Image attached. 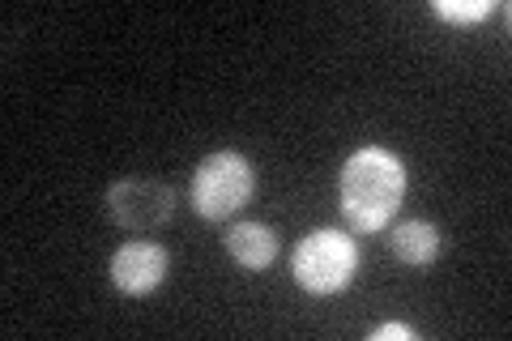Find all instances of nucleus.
I'll use <instances>...</instances> for the list:
<instances>
[{
    "instance_id": "obj_1",
    "label": "nucleus",
    "mask_w": 512,
    "mask_h": 341,
    "mask_svg": "<svg viewBox=\"0 0 512 341\" xmlns=\"http://www.w3.org/2000/svg\"><path fill=\"white\" fill-rule=\"evenodd\" d=\"M406 192V171L397 154L367 145V150L350 154L342 167V214L355 231H380L397 214Z\"/></svg>"
},
{
    "instance_id": "obj_2",
    "label": "nucleus",
    "mask_w": 512,
    "mask_h": 341,
    "mask_svg": "<svg viewBox=\"0 0 512 341\" xmlns=\"http://www.w3.org/2000/svg\"><path fill=\"white\" fill-rule=\"evenodd\" d=\"M295 282L312 295H333L342 290L359 269V243L346 231H312L295 248Z\"/></svg>"
},
{
    "instance_id": "obj_3",
    "label": "nucleus",
    "mask_w": 512,
    "mask_h": 341,
    "mask_svg": "<svg viewBox=\"0 0 512 341\" xmlns=\"http://www.w3.org/2000/svg\"><path fill=\"white\" fill-rule=\"evenodd\" d=\"M256 188V171L244 154L218 150L210 154L192 175V205L201 218H231L235 209H244Z\"/></svg>"
},
{
    "instance_id": "obj_4",
    "label": "nucleus",
    "mask_w": 512,
    "mask_h": 341,
    "mask_svg": "<svg viewBox=\"0 0 512 341\" xmlns=\"http://www.w3.org/2000/svg\"><path fill=\"white\" fill-rule=\"evenodd\" d=\"M107 214L133 235L163 231L175 214V192L158 180H120L107 188Z\"/></svg>"
},
{
    "instance_id": "obj_5",
    "label": "nucleus",
    "mask_w": 512,
    "mask_h": 341,
    "mask_svg": "<svg viewBox=\"0 0 512 341\" xmlns=\"http://www.w3.org/2000/svg\"><path fill=\"white\" fill-rule=\"evenodd\" d=\"M167 278V252L158 243H124V248L111 256V286L120 295H150Z\"/></svg>"
},
{
    "instance_id": "obj_6",
    "label": "nucleus",
    "mask_w": 512,
    "mask_h": 341,
    "mask_svg": "<svg viewBox=\"0 0 512 341\" xmlns=\"http://www.w3.org/2000/svg\"><path fill=\"white\" fill-rule=\"evenodd\" d=\"M227 252L235 265L265 269V265H274V256H278V235L261 222H235L227 231Z\"/></svg>"
},
{
    "instance_id": "obj_7",
    "label": "nucleus",
    "mask_w": 512,
    "mask_h": 341,
    "mask_svg": "<svg viewBox=\"0 0 512 341\" xmlns=\"http://www.w3.org/2000/svg\"><path fill=\"white\" fill-rule=\"evenodd\" d=\"M389 252L397 256L402 265H431L440 256V231L431 222H402V226H393L389 231Z\"/></svg>"
},
{
    "instance_id": "obj_8",
    "label": "nucleus",
    "mask_w": 512,
    "mask_h": 341,
    "mask_svg": "<svg viewBox=\"0 0 512 341\" xmlns=\"http://www.w3.org/2000/svg\"><path fill=\"white\" fill-rule=\"evenodd\" d=\"M495 5L491 0H436V13L448 22H478V18H487Z\"/></svg>"
},
{
    "instance_id": "obj_9",
    "label": "nucleus",
    "mask_w": 512,
    "mask_h": 341,
    "mask_svg": "<svg viewBox=\"0 0 512 341\" xmlns=\"http://www.w3.org/2000/svg\"><path fill=\"white\" fill-rule=\"evenodd\" d=\"M372 341H414V329L410 324H380V329H372Z\"/></svg>"
}]
</instances>
